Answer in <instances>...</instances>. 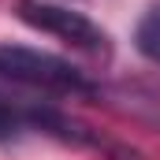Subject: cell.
I'll return each mask as SVG.
<instances>
[{
	"label": "cell",
	"mask_w": 160,
	"mask_h": 160,
	"mask_svg": "<svg viewBox=\"0 0 160 160\" xmlns=\"http://www.w3.org/2000/svg\"><path fill=\"white\" fill-rule=\"evenodd\" d=\"M0 78H11L19 86L41 89V93H63V97L97 93V86L75 63H67L52 52L26 48V45H0Z\"/></svg>",
	"instance_id": "6da1fadb"
},
{
	"label": "cell",
	"mask_w": 160,
	"mask_h": 160,
	"mask_svg": "<svg viewBox=\"0 0 160 160\" xmlns=\"http://www.w3.org/2000/svg\"><path fill=\"white\" fill-rule=\"evenodd\" d=\"M19 19L26 26H34L41 34H52V38L67 41L75 48H89V52H104L108 48V38L104 30L86 19L82 11H71V8H60V4H45V0H19Z\"/></svg>",
	"instance_id": "7a4b0ae2"
},
{
	"label": "cell",
	"mask_w": 160,
	"mask_h": 160,
	"mask_svg": "<svg viewBox=\"0 0 160 160\" xmlns=\"http://www.w3.org/2000/svg\"><path fill=\"white\" fill-rule=\"evenodd\" d=\"M134 45H138V52H142L145 60L160 63V4H153V8L142 15V22H138V30H134Z\"/></svg>",
	"instance_id": "3957f363"
},
{
	"label": "cell",
	"mask_w": 160,
	"mask_h": 160,
	"mask_svg": "<svg viewBox=\"0 0 160 160\" xmlns=\"http://www.w3.org/2000/svg\"><path fill=\"white\" fill-rule=\"evenodd\" d=\"M26 123H22V108H15V104H8V101H0V138H11V134H19Z\"/></svg>",
	"instance_id": "277c9868"
}]
</instances>
